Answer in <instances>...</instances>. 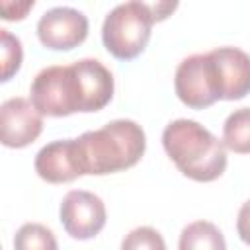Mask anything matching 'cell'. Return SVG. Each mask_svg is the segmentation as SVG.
<instances>
[{"label": "cell", "mask_w": 250, "mask_h": 250, "mask_svg": "<svg viewBox=\"0 0 250 250\" xmlns=\"http://www.w3.org/2000/svg\"><path fill=\"white\" fill-rule=\"evenodd\" d=\"M146 146L145 131L133 119H113L74 139L80 174H111L135 166Z\"/></svg>", "instance_id": "1"}, {"label": "cell", "mask_w": 250, "mask_h": 250, "mask_svg": "<svg viewBox=\"0 0 250 250\" xmlns=\"http://www.w3.org/2000/svg\"><path fill=\"white\" fill-rule=\"evenodd\" d=\"M162 145L178 170L195 182H213L227 168V146L193 119L170 121Z\"/></svg>", "instance_id": "2"}, {"label": "cell", "mask_w": 250, "mask_h": 250, "mask_svg": "<svg viewBox=\"0 0 250 250\" xmlns=\"http://www.w3.org/2000/svg\"><path fill=\"white\" fill-rule=\"evenodd\" d=\"M154 16L146 2L131 0L117 4L104 20L102 41L104 47L121 61L141 55L150 39Z\"/></svg>", "instance_id": "3"}, {"label": "cell", "mask_w": 250, "mask_h": 250, "mask_svg": "<svg viewBox=\"0 0 250 250\" xmlns=\"http://www.w3.org/2000/svg\"><path fill=\"white\" fill-rule=\"evenodd\" d=\"M31 104L41 115L64 117L84 111L80 78L74 64H53L39 70L29 88Z\"/></svg>", "instance_id": "4"}, {"label": "cell", "mask_w": 250, "mask_h": 250, "mask_svg": "<svg viewBox=\"0 0 250 250\" xmlns=\"http://www.w3.org/2000/svg\"><path fill=\"white\" fill-rule=\"evenodd\" d=\"M174 88L178 98L193 109H203L215 104L219 98L215 70L207 53H195L186 57L174 76Z\"/></svg>", "instance_id": "5"}, {"label": "cell", "mask_w": 250, "mask_h": 250, "mask_svg": "<svg viewBox=\"0 0 250 250\" xmlns=\"http://www.w3.org/2000/svg\"><path fill=\"white\" fill-rule=\"evenodd\" d=\"M61 223L64 230L78 240H86L96 236L105 225V205L104 201L84 189H72L62 197L61 209Z\"/></svg>", "instance_id": "6"}, {"label": "cell", "mask_w": 250, "mask_h": 250, "mask_svg": "<svg viewBox=\"0 0 250 250\" xmlns=\"http://www.w3.org/2000/svg\"><path fill=\"white\" fill-rule=\"evenodd\" d=\"M88 35V18L70 6H55L37 21L39 41L55 51H68L80 45Z\"/></svg>", "instance_id": "7"}, {"label": "cell", "mask_w": 250, "mask_h": 250, "mask_svg": "<svg viewBox=\"0 0 250 250\" xmlns=\"http://www.w3.org/2000/svg\"><path fill=\"white\" fill-rule=\"evenodd\" d=\"M43 131V115L25 98H10L0 107V139L4 146L31 145Z\"/></svg>", "instance_id": "8"}, {"label": "cell", "mask_w": 250, "mask_h": 250, "mask_svg": "<svg viewBox=\"0 0 250 250\" xmlns=\"http://www.w3.org/2000/svg\"><path fill=\"white\" fill-rule=\"evenodd\" d=\"M207 55L215 70L219 98H244L250 92V55L238 47H217Z\"/></svg>", "instance_id": "9"}, {"label": "cell", "mask_w": 250, "mask_h": 250, "mask_svg": "<svg viewBox=\"0 0 250 250\" xmlns=\"http://www.w3.org/2000/svg\"><path fill=\"white\" fill-rule=\"evenodd\" d=\"M35 172L39 178L51 184H62L82 176L74 154V139H62L45 145L35 154Z\"/></svg>", "instance_id": "10"}, {"label": "cell", "mask_w": 250, "mask_h": 250, "mask_svg": "<svg viewBox=\"0 0 250 250\" xmlns=\"http://www.w3.org/2000/svg\"><path fill=\"white\" fill-rule=\"evenodd\" d=\"M84 96V111L105 107L113 96V74L98 59H80L72 62Z\"/></svg>", "instance_id": "11"}, {"label": "cell", "mask_w": 250, "mask_h": 250, "mask_svg": "<svg viewBox=\"0 0 250 250\" xmlns=\"http://www.w3.org/2000/svg\"><path fill=\"white\" fill-rule=\"evenodd\" d=\"M178 250H227L223 232L209 221H193L184 227Z\"/></svg>", "instance_id": "12"}, {"label": "cell", "mask_w": 250, "mask_h": 250, "mask_svg": "<svg viewBox=\"0 0 250 250\" xmlns=\"http://www.w3.org/2000/svg\"><path fill=\"white\" fill-rule=\"evenodd\" d=\"M223 143L238 154L250 152V107H240L229 113L223 123Z\"/></svg>", "instance_id": "13"}, {"label": "cell", "mask_w": 250, "mask_h": 250, "mask_svg": "<svg viewBox=\"0 0 250 250\" xmlns=\"http://www.w3.org/2000/svg\"><path fill=\"white\" fill-rule=\"evenodd\" d=\"M14 250H59L51 229L41 223H25L14 236Z\"/></svg>", "instance_id": "14"}, {"label": "cell", "mask_w": 250, "mask_h": 250, "mask_svg": "<svg viewBox=\"0 0 250 250\" xmlns=\"http://www.w3.org/2000/svg\"><path fill=\"white\" fill-rule=\"evenodd\" d=\"M121 250H166V242L156 229L137 227L125 234Z\"/></svg>", "instance_id": "15"}, {"label": "cell", "mask_w": 250, "mask_h": 250, "mask_svg": "<svg viewBox=\"0 0 250 250\" xmlns=\"http://www.w3.org/2000/svg\"><path fill=\"white\" fill-rule=\"evenodd\" d=\"M0 51H2V80H10L14 72H18L21 64V43L16 35H12L8 29H0Z\"/></svg>", "instance_id": "16"}, {"label": "cell", "mask_w": 250, "mask_h": 250, "mask_svg": "<svg viewBox=\"0 0 250 250\" xmlns=\"http://www.w3.org/2000/svg\"><path fill=\"white\" fill-rule=\"evenodd\" d=\"M236 230H238L240 240L250 246V199H248L246 203H242V207H240V211H238Z\"/></svg>", "instance_id": "17"}, {"label": "cell", "mask_w": 250, "mask_h": 250, "mask_svg": "<svg viewBox=\"0 0 250 250\" xmlns=\"http://www.w3.org/2000/svg\"><path fill=\"white\" fill-rule=\"evenodd\" d=\"M33 8V0L29 2H21V4H10V2H2V18L4 20H21L27 10Z\"/></svg>", "instance_id": "18"}, {"label": "cell", "mask_w": 250, "mask_h": 250, "mask_svg": "<svg viewBox=\"0 0 250 250\" xmlns=\"http://www.w3.org/2000/svg\"><path fill=\"white\" fill-rule=\"evenodd\" d=\"M148 6H150V12L154 16V21L164 20L168 16V12H172L176 8V4H170V2H156V4H148Z\"/></svg>", "instance_id": "19"}]
</instances>
